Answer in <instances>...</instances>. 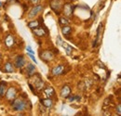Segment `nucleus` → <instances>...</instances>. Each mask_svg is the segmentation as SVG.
Segmentation results:
<instances>
[{"instance_id":"nucleus-2","label":"nucleus","mask_w":121,"mask_h":116,"mask_svg":"<svg viewBox=\"0 0 121 116\" xmlns=\"http://www.w3.org/2000/svg\"><path fill=\"white\" fill-rule=\"evenodd\" d=\"M50 7L56 14H59L60 8L62 7V1L61 0H52L50 3Z\"/></svg>"},{"instance_id":"nucleus-24","label":"nucleus","mask_w":121,"mask_h":116,"mask_svg":"<svg viewBox=\"0 0 121 116\" xmlns=\"http://www.w3.org/2000/svg\"><path fill=\"white\" fill-rule=\"evenodd\" d=\"M27 55H28V56L30 57V58H31V59H32V60H33V61H34V62H35V64L37 63V61H36V59H35V56H34V54H31V53H28Z\"/></svg>"},{"instance_id":"nucleus-13","label":"nucleus","mask_w":121,"mask_h":116,"mask_svg":"<svg viewBox=\"0 0 121 116\" xmlns=\"http://www.w3.org/2000/svg\"><path fill=\"white\" fill-rule=\"evenodd\" d=\"M5 44L8 47H11L14 45V37L11 34H9L5 39Z\"/></svg>"},{"instance_id":"nucleus-17","label":"nucleus","mask_w":121,"mask_h":116,"mask_svg":"<svg viewBox=\"0 0 121 116\" xmlns=\"http://www.w3.org/2000/svg\"><path fill=\"white\" fill-rule=\"evenodd\" d=\"M72 32V28L68 25H63L61 28V33H63V35H69Z\"/></svg>"},{"instance_id":"nucleus-11","label":"nucleus","mask_w":121,"mask_h":116,"mask_svg":"<svg viewBox=\"0 0 121 116\" xmlns=\"http://www.w3.org/2000/svg\"><path fill=\"white\" fill-rule=\"evenodd\" d=\"M60 46L64 48V50H65V52H66V54L68 55V56H71L72 55V52H73V50H74V48H73V46H71L70 45H68V44H66L65 42H61L60 44Z\"/></svg>"},{"instance_id":"nucleus-22","label":"nucleus","mask_w":121,"mask_h":116,"mask_svg":"<svg viewBox=\"0 0 121 116\" xmlns=\"http://www.w3.org/2000/svg\"><path fill=\"white\" fill-rule=\"evenodd\" d=\"M59 22H60V24H61V25H68L69 21L66 20L65 18H60L59 19Z\"/></svg>"},{"instance_id":"nucleus-26","label":"nucleus","mask_w":121,"mask_h":116,"mask_svg":"<svg viewBox=\"0 0 121 116\" xmlns=\"http://www.w3.org/2000/svg\"><path fill=\"white\" fill-rule=\"evenodd\" d=\"M117 114H118V115H120V113H121L120 104H118V106H117Z\"/></svg>"},{"instance_id":"nucleus-12","label":"nucleus","mask_w":121,"mask_h":116,"mask_svg":"<svg viewBox=\"0 0 121 116\" xmlns=\"http://www.w3.org/2000/svg\"><path fill=\"white\" fill-rule=\"evenodd\" d=\"M44 93L48 98H52L53 96H55V90L53 89L52 87H47L44 89Z\"/></svg>"},{"instance_id":"nucleus-14","label":"nucleus","mask_w":121,"mask_h":116,"mask_svg":"<svg viewBox=\"0 0 121 116\" xmlns=\"http://www.w3.org/2000/svg\"><path fill=\"white\" fill-rule=\"evenodd\" d=\"M41 103L43 104V106L46 108H51L52 105H53V101L50 98H48V99H41Z\"/></svg>"},{"instance_id":"nucleus-6","label":"nucleus","mask_w":121,"mask_h":116,"mask_svg":"<svg viewBox=\"0 0 121 116\" xmlns=\"http://www.w3.org/2000/svg\"><path fill=\"white\" fill-rule=\"evenodd\" d=\"M71 93H72V89H71V87H69V86H67V85L63 86L62 88H61V90H60V96L62 98H64V99L68 98L71 95Z\"/></svg>"},{"instance_id":"nucleus-18","label":"nucleus","mask_w":121,"mask_h":116,"mask_svg":"<svg viewBox=\"0 0 121 116\" xmlns=\"http://www.w3.org/2000/svg\"><path fill=\"white\" fill-rule=\"evenodd\" d=\"M26 71H27V73H28V75L31 76V75H33V74H35V66L33 65V64H28L27 65V68H26Z\"/></svg>"},{"instance_id":"nucleus-5","label":"nucleus","mask_w":121,"mask_h":116,"mask_svg":"<svg viewBox=\"0 0 121 116\" xmlns=\"http://www.w3.org/2000/svg\"><path fill=\"white\" fill-rule=\"evenodd\" d=\"M43 9V7L41 6V5H36V6H35L32 9H31V11L29 12V14H28V17L32 19V18H34V17H35L36 15L38 14L41 10Z\"/></svg>"},{"instance_id":"nucleus-9","label":"nucleus","mask_w":121,"mask_h":116,"mask_svg":"<svg viewBox=\"0 0 121 116\" xmlns=\"http://www.w3.org/2000/svg\"><path fill=\"white\" fill-rule=\"evenodd\" d=\"M64 66L63 65H58V66H56L55 68H53L52 69V74L53 75H60V74H62V73H64Z\"/></svg>"},{"instance_id":"nucleus-3","label":"nucleus","mask_w":121,"mask_h":116,"mask_svg":"<svg viewBox=\"0 0 121 116\" xmlns=\"http://www.w3.org/2000/svg\"><path fill=\"white\" fill-rule=\"evenodd\" d=\"M16 95H17V91L14 87H9L8 89V91H6V93H5V96L8 100H13L15 99Z\"/></svg>"},{"instance_id":"nucleus-10","label":"nucleus","mask_w":121,"mask_h":116,"mask_svg":"<svg viewBox=\"0 0 121 116\" xmlns=\"http://www.w3.org/2000/svg\"><path fill=\"white\" fill-rule=\"evenodd\" d=\"M33 32H34V33L36 35V36H38V37H42V36H45L46 34H47V32H46L45 30L43 29V28H41V27H36V28H35V29H33Z\"/></svg>"},{"instance_id":"nucleus-19","label":"nucleus","mask_w":121,"mask_h":116,"mask_svg":"<svg viewBox=\"0 0 121 116\" xmlns=\"http://www.w3.org/2000/svg\"><path fill=\"white\" fill-rule=\"evenodd\" d=\"M5 72H6V73H13V72H14L12 63L7 62V63L5 64Z\"/></svg>"},{"instance_id":"nucleus-15","label":"nucleus","mask_w":121,"mask_h":116,"mask_svg":"<svg viewBox=\"0 0 121 116\" xmlns=\"http://www.w3.org/2000/svg\"><path fill=\"white\" fill-rule=\"evenodd\" d=\"M7 91V83L5 81L0 82V97H4Z\"/></svg>"},{"instance_id":"nucleus-7","label":"nucleus","mask_w":121,"mask_h":116,"mask_svg":"<svg viewBox=\"0 0 121 116\" xmlns=\"http://www.w3.org/2000/svg\"><path fill=\"white\" fill-rule=\"evenodd\" d=\"M73 12H74V7L70 3L65 4L64 7H63V13L67 17H70L71 15L73 14Z\"/></svg>"},{"instance_id":"nucleus-25","label":"nucleus","mask_w":121,"mask_h":116,"mask_svg":"<svg viewBox=\"0 0 121 116\" xmlns=\"http://www.w3.org/2000/svg\"><path fill=\"white\" fill-rule=\"evenodd\" d=\"M26 50H27V52H28V53H31V54H35V51L32 49L31 46H28L26 47Z\"/></svg>"},{"instance_id":"nucleus-1","label":"nucleus","mask_w":121,"mask_h":116,"mask_svg":"<svg viewBox=\"0 0 121 116\" xmlns=\"http://www.w3.org/2000/svg\"><path fill=\"white\" fill-rule=\"evenodd\" d=\"M12 108L16 112H22L26 109V102L21 99H13L12 102Z\"/></svg>"},{"instance_id":"nucleus-20","label":"nucleus","mask_w":121,"mask_h":116,"mask_svg":"<svg viewBox=\"0 0 121 116\" xmlns=\"http://www.w3.org/2000/svg\"><path fill=\"white\" fill-rule=\"evenodd\" d=\"M39 26V21H30L28 23V27L31 28V29H35L36 27Z\"/></svg>"},{"instance_id":"nucleus-8","label":"nucleus","mask_w":121,"mask_h":116,"mask_svg":"<svg viewBox=\"0 0 121 116\" xmlns=\"http://www.w3.org/2000/svg\"><path fill=\"white\" fill-rule=\"evenodd\" d=\"M14 64H15L16 68H18V69L22 68V67L24 66V64H25V59L23 58V56H18V57L15 58Z\"/></svg>"},{"instance_id":"nucleus-23","label":"nucleus","mask_w":121,"mask_h":116,"mask_svg":"<svg viewBox=\"0 0 121 116\" xmlns=\"http://www.w3.org/2000/svg\"><path fill=\"white\" fill-rule=\"evenodd\" d=\"M80 99V97H78V96H73V97H68V100L70 102L72 101H76V100H79Z\"/></svg>"},{"instance_id":"nucleus-4","label":"nucleus","mask_w":121,"mask_h":116,"mask_svg":"<svg viewBox=\"0 0 121 116\" xmlns=\"http://www.w3.org/2000/svg\"><path fill=\"white\" fill-rule=\"evenodd\" d=\"M40 58L44 61H49V60L53 59L54 55L48 50H44V51H42V53H40Z\"/></svg>"},{"instance_id":"nucleus-28","label":"nucleus","mask_w":121,"mask_h":116,"mask_svg":"<svg viewBox=\"0 0 121 116\" xmlns=\"http://www.w3.org/2000/svg\"><path fill=\"white\" fill-rule=\"evenodd\" d=\"M0 7H2V4H1V1H0Z\"/></svg>"},{"instance_id":"nucleus-27","label":"nucleus","mask_w":121,"mask_h":116,"mask_svg":"<svg viewBox=\"0 0 121 116\" xmlns=\"http://www.w3.org/2000/svg\"><path fill=\"white\" fill-rule=\"evenodd\" d=\"M31 1H32V3H33V4H37L39 0H31Z\"/></svg>"},{"instance_id":"nucleus-16","label":"nucleus","mask_w":121,"mask_h":116,"mask_svg":"<svg viewBox=\"0 0 121 116\" xmlns=\"http://www.w3.org/2000/svg\"><path fill=\"white\" fill-rule=\"evenodd\" d=\"M34 84H35V87L36 89H41L42 87H43V85H44V82L40 79V77L38 76L37 78H35V82H34Z\"/></svg>"},{"instance_id":"nucleus-21","label":"nucleus","mask_w":121,"mask_h":116,"mask_svg":"<svg viewBox=\"0 0 121 116\" xmlns=\"http://www.w3.org/2000/svg\"><path fill=\"white\" fill-rule=\"evenodd\" d=\"M103 25L102 24H100L99 25V27H98V29H97V34H96V39H95V41H94V44H93V47H95L96 46H97V43H98V41H99V36H100V32H101V27H102Z\"/></svg>"}]
</instances>
